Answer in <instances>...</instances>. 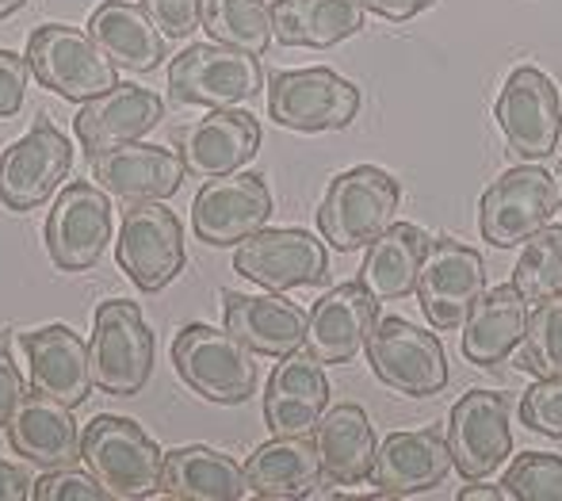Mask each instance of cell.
Wrapping results in <instances>:
<instances>
[{
    "label": "cell",
    "mask_w": 562,
    "mask_h": 501,
    "mask_svg": "<svg viewBox=\"0 0 562 501\" xmlns=\"http://www.w3.org/2000/svg\"><path fill=\"white\" fill-rule=\"evenodd\" d=\"M368 364L379 383L409 399H432L448 387V353L440 337L406 318H379L368 337Z\"/></svg>",
    "instance_id": "8992f818"
},
{
    "label": "cell",
    "mask_w": 562,
    "mask_h": 501,
    "mask_svg": "<svg viewBox=\"0 0 562 501\" xmlns=\"http://www.w3.org/2000/svg\"><path fill=\"white\" fill-rule=\"evenodd\" d=\"M432 4H437V0H360L363 12L383 15V20H391V23L414 20V15H422L425 8H432Z\"/></svg>",
    "instance_id": "7bdbcfd3"
},
{
    "label": "cell",
    "mask_w": 562,
    "mask_h": 501,
    "mask_svg": "<svg viewBox=\"0 0 562 501\" xmlns=\"http://www.w3.org/2000/svg\"><path fill=\"white\" fill-rule=\"evenodd\" d=\"M425 249H429V234H425L422 226L391 222V226L368 245V257H363V268H360V283L379 302L414 296Z\"/></svg>",
    "instance_id": "d6a6232c"
},
{
    "label": "cell",
    "mask_w": 562,
    "mask_h": 501,
    "mask_svg": "<svg viewBox=\"0 0 562 501\" xmlns=\"http://www.w3.org/2000/svg\"><path fill=\"white\" fill-rule=\"evenodd\" d=\"M184 172V157L177 149L146 146V142H131L92 157V180L126 203H165L180 192Z\"/></svg>",
    "instance_id": "603a6c76"
},
{
    "label": "cell",
    "mask_w": 562,
    "mask_h": 501,
    "mask_svg": "<svg viewBox=\"0 0 562 501\" xmlns=\"http://www.w3.org/2000/svg\"><path fill=\"white\" fill-rule=\"evenodd\" d=\"M448 448L451 464L463 475V482H482L502 471L513 456V428H509V399L502 391L474 387L448 413Z\"/></svg>",
    "instance_id": "7c38bea8"
},
{
    "label": "cell",
    "mask_w": 562,
    "mask_h": 501,
    "mask_svg": "<svg viewBox=\"0 0 562 501\" xmlns=\"http://www.w3.org/2000/svg\"><path fill=\"white\" fill-rule=\"evenodd\" d=\"M268 115L299 134L345 131L360 115V89L326 66L288 69L268 85Z\"/></svg>",
    "instance_id": "9c48e42d"
},
{
    "label": "cell",
    "mask_w": 562,
    "mask_h": 501,
    "mask_svg": "<svg viewBox=\"0 0 562 501\" xmlns=\"http://www.w3.org/2000/svg\"><path fill=\"white\" fill-rule=\"evenodd\" d=\"M517 368H525L536 379L562 376V291L528 310Z\"/></svg>",
    "instance_id": "d590c367"
},
{
    "label": "cell",
    "mask_w": 562,
    "mask_h": 501,
    "mask_svg": "<svg viewBox=\"0 0 562 501\" xmlns=\"http://www.w3.org/2000/svg\"><path fill=\"white\" fill-rule=\"evenodd\" d=\"M203 31L215 43L245 54H265L272 43V4L265 0H203Z\"/></svg>",
    "instance_id": "836d02e7"
},
{
    "label": "cell",
    "mask_w": 562,
    "mask_h": 501,
    "mask_svg": "<svg viewBox=\"0 0 562 501\" xmlns=\"http://www.w3.org/2000/svg\"><path fill=\"white\" fill-rule=\"evenodd\" d=\"M229 330L192 322L172 341V368L200 399L215 405H241L257 394V360Z\"/></svg>",
    "instance_id": "7a4b0ae2"
},
{
    "label": "cell",
    "mask_w": 562,
    "mask_h": 501,
    "mask_svg": "<svg viewBox=\"0 0 562 501\" xmlns=\"http://www.w3.org/2000/svg\"><path fill=\"white\" fill-rule=\"evenodd\" d=\"M497 131L520 162H543L559 149V89L536 66H517L505 77L494 103Z\"/></svg>",
    "instance_id": "8fae6325"
},
{
    "label": "cell",
    "mask_w": 562,
    "mask_h": 501,
    "mask_svg": "<svg viewBox=\"0 0 562 501\" xmlns=\"http://www.w3.org/2000/svg\"><path fill=\"white\" fill-rule=\"evenodd\" d=\"M226 330L237 341L252 348L257 356H291L306 345V314L276 296H241V291H223Z\"/></svg>",
    "instance_id": "4316f807"
},
{
    "label": "cell",
    "mask_w": 562,
    "mask_h": 501,
    "mask_svg": "<svg viewBox=\"0 0 562 501\" xmlns=\"http://www.w3.org/2000/svg\"><path fill=\"white\" fill-rule=\"evenodd\" d=\"M46 253L61 272H89L112 242V200L100 185L74 180L46 214Z\"/></svg>",
    "instance_id": "4fadbf2b"
},
{
    "label": "cell",
    "mask_w": 562,
    "mask_h": 501,
    "mask_svg": "<svg viewBox=\"0 0 562 501\" xmlns=\"http://www.w3.org/2000/svg\"><path fill=\"white\" fill-rule=\"evenodd\" d=\"M23 58L43 89L69 103H89L119 85V66L104 54V46L89 31L69 23H43L31 31Z\"/></svg>",
    "instance_id": "3957f363"
},
{
    "label": "cell",
    "mask_w": 562,
    "mask_h": 501,
    "mask_svg": "<svg viewBox=\"0 0 562 501\" xmlns=\"http://www.w3.org/2000/svg\"><path fill=\"white\" fill-rule=\"evenodd\" d=\"M520 421L532 433L562 441V376L536 379L525 394H520Z\"/></svg>",
    "instance_id": "74e56055"
},
{
    "label": "cell",
    "mask_w": 562,
    "mask_h": 501,
    "mask_svg": "<svg viewBox=\"0 0 562 501\" xmlns=\"http://www.w3.org/2000/svg\"><path fill=\"white\" fill-rule=\"evenodd\" d=\"M268 219H272V192L257 172H229V177L207 180L192 203L195 237L215 249L241 245L245 237L265 230Z\"/></svg>",
    "instance_id": "e0dca14e"
},
{
    "label": "cell",
    "mask_w": 562,
    "mask_h": 501,
    "mask_svg": "<svg viewBox=\"0 0 562 501\" xmlns=\"http://www.w3.org/2000/svg\"><path fill=\"white\" fill-rule=\"evenodd\" d=\"M89 35L104 46V54L119 69L131 74H154L165 62V35L149 12L131 0H104L89 15Z\"/></svg>",
    "instance_id": "f546056e"
},
{
    "label": "cell",
    "mask_w": 562,
    "mask_h": 501,
    "mask_svg": "<svg viewBox=\"0 0 562 501\" xmlns=\"http://www.w3.org/2000/svg\"><path fill=\"white\" fill-rule=\"evenodd\" d=\"M513 501H562V456L551 452H520L502 475Z\"/></svg>",
    "instance_id": "8d00e7d4"
},
{
    "label": "cell",
    "mask_w": 562,
    "mask_h": 501,
    "mask_svg": "<svg viewBox=\"0 0 562 501\" xmlns=\"http://www.w3.org/2000/svg\"><path fill=\"white\" fill-rule=\"evenodd\" d=\"M234 272L260 283L268 291L314 288L329 276L326 245L311 230L283 226V230H257L245 237L234 253Z\"/></svg>",
    "instance_id": "2e32d148"
},
{
    "label": "cell",
    "mask_w": 562,
    "mask_h": 501,
    "mask_svg": "<svg viewBox=\"0 0 562 501\" xmlns=\"http://www.w3.org/2000/svg\"><path fill=\"white\" fill-rule=\"evenodd\" d=\"M23 353L31 364V387L46 391L50 399L66 405H81L92 394V364H89V345L77 337L69 325L54 322L43 330L23 333Z\"/></svg>",
    "instance_id": "d4e9b609"
},
{
    "label": "cell",
    "mask_w": 562,
    "mask_h": 501,
    "mask_svg": "<svg viewBox=\"0 0 562 501\" xmlns=\"http://www.w3.org/2000/svg\"><path fill=\"white\" fill-rule=\"evenodd\" d=\"M184 157V169L200 180L229 177L241 165H249L260 149V123L257 115L237 108H215L211 115L195 119L177 138Z\"/></svg>",
    "instance_id": "7402d4cb"
},
{
    "label": "cell",
    "mask_w": 562,
    "mask_h": 501,
    "mask_svg": "<svg viewBox=\"0 0 562 501\" xmlns=\"http://www.w3.org/2000/svg\"><path fill=\"white\" fill-rule=\"evenodd\" d=\"M245 482H249V494L265 501L311 498L326 482L318 441L314 436H272L249 456Z\"/></svg>",
    "instance_id": "484cf974"
},
{
    "label": "cell",
    "mask_w": 562,
    "mask_h": 501,
    "mask_svg": "<svg viewBox=\"0 0 562 501\" xmlns=\"http://www.w3.org/2000/svg\"><path fill=\"white\" fill-rule=\"evenodd\" d=\"M451 448L440 428H409V433H391L375 452L371 467V487L379 498H409L440 487L451 475Z\"/></svg>",
    "instance_id": "ffe728a7"
},
{
    "label": "cell",
    "mask_w": 562,
    "mask_h": 501,
    "mask_svg": "<svg viewBox=\"0 0 562 501\" xmlns=\"http://www.w3.org/2000/svg\"><path fill=\"white\" fill-rule=\"evenodd\" d=\"M360 31V0H272V35L283 46L329 51Z\"/></svg>",
    "instance_id": "4dcf8cb0"
},
{
    "label": "cell",
    "mask_w": 562,
    "mask_h": 501,
    "mask_svg": "<svg viewBox=\"0 0 562 501\" xmlns=\"http://www.w3.org/2000/svg\"><path fill=\"white\" fill-rule=\"evenodd\" d=\"M379 322V299L360 280L337 283L326 291L306 314V356L326 368V364H348L360 348H368V337Z\"/></svg>",
    "instance_id": "ac0fdd59"
},
{
    "label": "cell",
    "mask_w": 562,
    "mask_h": 501,
    "mask_svg": "<svg viewBox=\"0 0 562 501\" xmlns=\"http://www.w3.org/2000/svg\"><path fill=\"white\" fill-rule=\"evenodd\" d=\"M559 214V180L540 165H517L482 192L479 234L494 249L525 245Z\"/></svg>",
    "instance_id": "52a82bcc"
},
{
    "label": "cell",
    "mask_w": 562,
    "mask_h": 501,
    "mask_svg": "<svg viewBox=\"0 0 562 501\" xmlns=\"http://www.w3.org/2000/svg\"><path fill=\"white\" fill-rule=\"evenodd\" d=\"M505 487H479V482H467L463 490H459V501H505Z\"/></svg>",
    "instance_id": "f6af8a7d"
},
{
    "label": "cell",
    "mask_w": 562,
    "mask_h": 501,
    "mask_svg": "<svg viewBox=\"0 0 562 501\" xmlns=\"http://www.w3.org/2000/svg\"><path fill=\"white\" fill-rule=\"evenodd\" d=\"M74 169V142L38 115L35 126L0 157V203L12 211H35L61 188Z\"/></svg>",
    "instance_id": "9a60e30c"
},
{
    "label": "cell",
    "mask_w": 562,
    "mask_h": 501,
    "mask_svg": "<svg viewBox=\"0 0 562 501\" xmlns=\"http://www.w3.org/2000/svg\"><path fill=\"white\" fill-rule=\"evenodd\" d=\"M265 89V69L257 54L234 51L226 43H195L180 51L169 66V97L192 108H234Z\"/></svg>",
    "instance_id": "ba28073f"
},
{
    "label": "cell",
    "mask_w": 562,
    "mask_h": 501,
    "mask_svg": "<svg viewBox=\"0 0 562 501\" xmlns=\"http://www.w3.org/2000/svg\"><path fill=\"white\" fill-rule=\"evenodd\" d=\"M165 38H188L203 27V0H138Z\"/></svg>",
    "instance_id": "ab89813d"
},
{
    "label": "cell",
    "mask_w": 562,
    "mask_h": 501,
    "mask_svg": "<svg viewBox=\"0 0 562 501\" xmlns=\"http://www.w3.org/2000/svg\"><path fill=\"white\" fill-rule=\"evenodd\" d=\"M23 498H31V479L20 467L0 459V501H23Z\"/></svg>",
    "instance_id": "ee69618b"
},
{
    "label": "cell",
    "mask_w": 562,
    "mask_h": 501,
    "mask_svg": "<svg viewBox=\"0 0 562 501\" xmlns=\"http://www.w3.org/2000/svg\"><path fill=\"white\" fill-rule=\"evenodd\" d=\"M329 410V379L314 356H280L265 383V421L272 436H311Z\"/></svg>",
    "instance_id": "cb8c5ba5"
},
{
    "label": "cell",
    "mask_w": 562,
    "mask_h": 501,
    "mask_svg": "<svg viewBox=\"0 0 562 501\" xmlns=\"http://www.w3.org/2000/svg\"><path fill=\"white\" fill-rule=\"evenodd\" d=\"M115 257L134 288L154 296L184 272V226L165 203H131L123 211Z\"/></svg>",
    "instance_id": "30bf717a"
},
{
    "label": "cell",
    "mask_w": 562,
    "mask_h": 501,
    "mask_svg": "<svg viewBox=\"0 0 562 501\" xmlns=\"http://www.w3.org/2000/svg\"><path fill=\"white\" fill-rule=\"evenodd\" d=\"M314 441H318V456L329 482H337V487H360V482L371 479L379 441L363 405L340 402L334 410H326V417L314 428Z\"/></svg>",
    "instance_id": "f1b7e54d"
},
{
    "label": "cell",
    "mask_w": 562,
    "mask_h": 501,
    "mask_svg": "<svg viewBox=\"0 0 562 501\" xmlns=\"http://www.w3.org/2000/svg\"><path fill=\"white\" fill-rule=\"evenodd\" d=\"M161 487L177 501H241L249 494L245 467H237L226 452L188 444L165 456Z\"/></svg>",
    "instance_id": "1f68e13d"
},
{
    "label": "cell",
    "mask_w": 562,
    "mask_h": 501,
    "mask_svg": "<svg viewBox=\"0 0 562 501\" xmlns=\"http://www.w3.org/2000/svg\"><path fill=\"white\" fill-rule=\"evenodd\" d=\"M528 322V302L520 299V291L513 283H497L479 296L471 307V314L463 318V356L474 368H502L513 353H517L520 337H525Z\"/></svg>",
    "instance_id": "83f0119b"
},
{
    "label": "cell",
    "mask_w": 562,
    "mask_h": 501,
    "mask_svg": "<svg viewBox=\"0 0 562 501\" xmlns=\"http://www.w3.org/2000/svg\"><path fill=\"white\" fill-rule=\"evenodd\" d=\"M92 383L115 399H134L154 371V333L134 302H100L89 341Z\"/></svg>",
    "instance_id": "5b68a950"
},
{
    "label": "cell",
    "mask_w": 562,
    "mask_h": 501,
    "mask_svg": "<svg viewBox=\"0 0 562 501\" xmlns=\"http://www.w3.org/2000/svg\"><path fill=\"white\" fill-rule=\"evenodd\" d=\"M555 180H559V207H562V162H559V169H555Z\"/></svg>",
    "instance_id": "7dc6e473"
},
{
    "label": "cell",
    "mask_w": 562,
    "mask_h": 501,
    "mask_svg": "<svg viewBox=\"0 0 562 501\" xmlns=\"http://www.w3.org/2000/svg\"><path fill=\"white\" fill-rule=\"evenodd\" d=\"M559 126H562V92H559Z\"/></svg>",
    "instance_id": "c3c4849f"
},
{
    "label": "cell",
    "mask_w": 562,
    "mask_h": 501,
    "mask_svg": "<svg viewBox=\"0 0 562 501\" xmlns=\"http://www.w3.org/2000/svg\"><path fill=\"white\" fill-rule=\"evenodd\" d=\"M513 288L525 302H540L562 291V226H543L520 249L513 265Z\"/></svg>",
    "instance_id": "e575fe53"
},
{
    "label": "cell",
    "mask_w": 562,
    "mask_h": 501,
    "mask_svg": "<svg viewBox=\"0 0 562 501\" xmlns=\"http://www.w3.org/2000/svg\"><path fill=\"white\" fill-rule=\"evenodd\" d=\"M486 291V260L479 249L456 237H429L414 296L432 330H459L471 307Z\"/></svg>",
    "instance_id": "5bb4252c"
},
{
    "label": "cell",
    "mask_w": 562,
    "mask_h": 501,
    "mask_svg": "<svg viewBox=\"0 0 562 501\" xmlns=\"http://www.w3.org/2000/svg\"><path fill=\"white\" fill-rule=\"evenodd\" d=\"M8 448L43 471L54 467H74L81 459L85 433L74 417V405L50 399L46 391L23 394L20 405L8 417Z\"/></svg>",
    "instance_id": "d6986e66"
},
{
    "label": "cell",
    "mask_w": 562,
    "mask_h": 501,
    "mask_svg": "<svg viewBox=\"0 0 562 501\" xmlns=\"http://www.w3.org/2000/svg\"><path fill=\"white\" fill-rule=\"evenodd\" d=\"M23 394H27V387H23V376L12 360V341H8V333H0V428L8 425Z\"/></svg>",
    "instance_id": "b9f144b4"
},
{
    "label": "cell",
    "mask_w": 562,
    "mask_h": 501,
    "mask_svg": "<svg viewBox=\"0 0 562 501\" xmlns=\"http://www.w3.org/2000/svg\"><path fill=\"white\" fill-rule=\"evenodd\" d=\"M27 58H20L15 51H0V119H12L23 108L27 97Z\"/></svg>",
    "instance_id": "60d3db41"
},
{
    "label": "cell",
    "mask_w": 562,
    "mask_h": 501,
    "mask_svg": "<svg viewBox=\"0 0 562 501\" xmlns=\"http://www.w3.org/2000/svg\"><path fill=\"white\" fill-rule=\"evenodd\" d=\"M81 459L115 501L149 498L161 487V471H165L161 448L131 417H115V413L92 417L85 425Z\"/></svg>",
    "instance_id": "277c9868"
},
{
    "label": "cell",
    "mask_w": 562,
    "mask_h": 501,
    "mask_svg": "<svg viewBox=\"0 0 562 501\" xmlns=\"http://www.w3.org/2000/svg\"><path fill=\"white\" fill-rule=\"evenodd\" d=\"M31 498L35 501H104L112 498L104 487H100L97 475H85L77 467H54V471H43L35 482H31Z\"/></svg>",
    "instance_id": "f35d334b"
},
{
    "label": "cell",
    "mask_w": 562,
    "mask_h": 501,
    "mask_svg": "<svg viewBox=\"0 0 562 501\" xmlns=\"http://www.w3.org/2000/svg\"><path fill=\"white\" fill-rule=\"evenodd\" d=\"M165 115V100L154 89H138V85H123L108 89L104 97L81 103L74 119V134L89 157H100L108 149L131 146V142L146 138Z\"/></svg>",
    "instance_id": "44dd1931"
},
{
    "label": "cell",
    "mask_w": 562,
    "mask_h": 501,
    "mask_svg": "<svg viewBox=\"0 0 562 501\" xmlns=\"http://www.w3.org/2000/svg\"><path fill=\"white\" fill-rule=\"evenodd\" d=\"M402 203V188L379 165H356L329 180L318 203V234L337 253L368 249L379 234L394 222Z\"/></svg>",
    "instance_id": "6da1fadb"
},
{
    "label": "cell",
    "mask_w": 562,
    "mask_h": 501,
    "mask_svg": "<svg viewBox=\"0 0 562 501\" xmlns=\"http://www.w3.org/2000/svg\"><path fill=\"white\" fill-rule=\"evenodd\" d=\"M23 4H27V0H0V20H4V15H12V12H20Z\"/></svg>",
    "instance_id": "bcb514c9"
}]
</instances>
